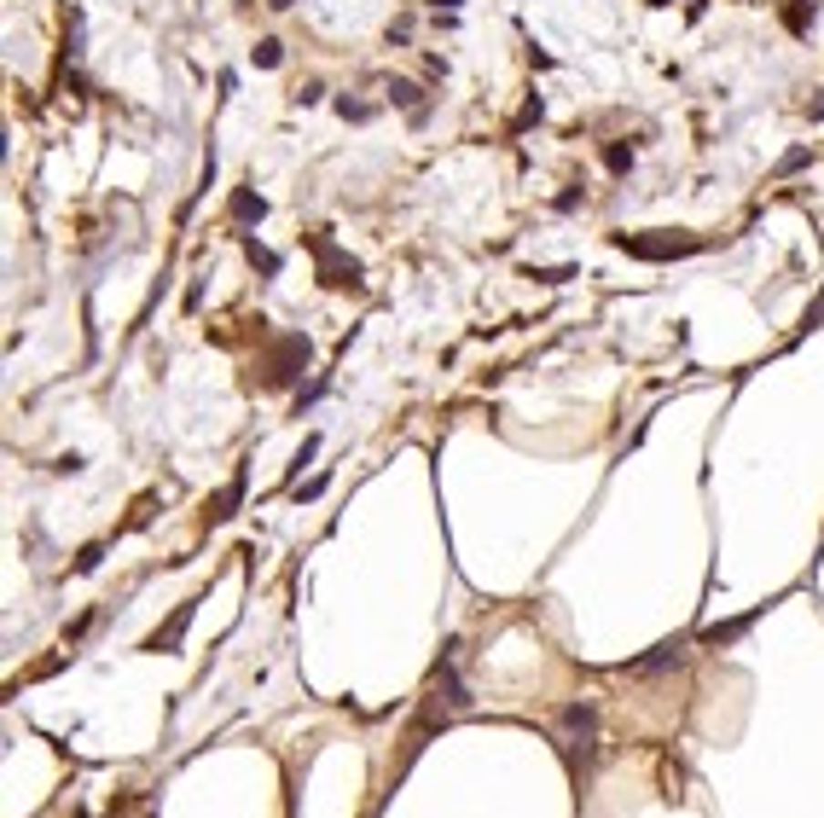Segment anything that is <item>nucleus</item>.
Here are the masks:
<instances>
[{"instance_id":"20e7f679","label":"nucleus","mask_w":824,"mask_h":818,"mask_svg":"<svg viewBox=\"0 0 824 818\" xmlns=\"http://www.w3.org/2000/svg\"><path fill=\"white\" fill-rule=\"evenodd\" d=\"M389 93H395V99H401V105H407V111H418V87H412V82H395Z\"/></svg>"},{"instance_id":"7ed1b4c3","label":"nucleus","mask_w":824,"mask_h":818,"mask_svg":"<svg viewBox=\"0 0 824 818\" xmlns=\"http://www.w3.org/2000/svg\"><path fill=\"white\" fill-rule=\"evenodd\" d=\"M232 210H239L244 221H250V215H256V221H262V198H250V192H239V198H232Z\"/></svg>"},{"instance_id":"f257e3e1","label":"nucleus","mask_w":824,"mask_h":818,"mask_svg":"<svg viewBox=\"0 0 824 818\" xmlns=\"http://www.w3.org/2000/svg\"><path fill=\"white\" fill-rule=\"evenodd\" d=\"M633 256H685V250H696V239H622Z\"/></svg>"},{"instance_id":"f03ea898","label":"nucleus","mask_w":824,"mask_h":818,"mask_svg":"<svg viewBox=\"0 0 824 818\" xmlns=\"http://www.w3.org/2000/svg\"><path fill=\"white\" fill-rule=\"evenodd\" d=\"M279 58H284V53H279V41H262V46H256V65H262V70H273Z\"/></svg>"}]
</instances>
